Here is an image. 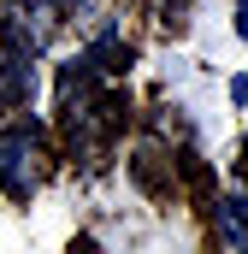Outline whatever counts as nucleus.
Returning a JSON list of instances; mask_svg holds the SVG:
<instances>
[{
	"label": "nucleus",
	"instance_id": "1",
	"mask_svg": "<svg viewBox=\"0 0 248 254\" xmlns=\"http://www.w3.org/2000/svg\"><path fill=\"white\" fill-rule=\"evenodd\" d=\"M0 190L12 201L36 190V136L30 130H0Z\"/></svg>",
	"mask_w": 248,
	"mask_h": 254
},
{
	"label": "nucleus",
	"instance_id": "2",
	"mask_svg": "<svg viewBox=\"0 0 248 254\" xmlns=\"http://www.w3.org/2000/svg\"><path fill=\"white\" fill-rule=\"evenodd\" d=\"M213 249L248 254V195H219L213 201Z\"/></svg>",
	"mask_w": 248,
	"mask_h": 254
},
{
	"label": "nucleus",
	"instance_id": "3",
	"mask_svg": "<svg viewBox=\"0 0 248 254\" xmlns=\"http://www.w3.org/2000/svg\"><path fill=\"white\" fill-rule=\"evenodd\" d=\"M237 36L248 42V0H237Z\"/></svg>",
	"mask_w": 248,
	"mask_h": 254
},
{
	"label": "nucleus",
	"instance_id": "4",
	"mask_svg": "<svg viewBox=\"0 0 248 254\" xmlns=\"http://www.w3.org/2000/svg\"><path fill=\"white\" fill-rule=\"evenodd\" d=\"M231 95H237V101H243V107H248V71H243V77H237V83H231Z\"/></svg>",
	"mask_w": 248,
	"mask_h": 254
}]
</instances>
